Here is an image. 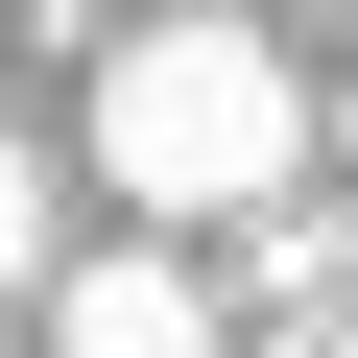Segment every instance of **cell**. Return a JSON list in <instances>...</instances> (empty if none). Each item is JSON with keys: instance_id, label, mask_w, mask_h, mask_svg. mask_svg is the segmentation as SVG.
Segmentation results:
<instances>
[{"instance_id": "obj_5", "label": "cell", "mask_w": 358, "mask_h": 358, "mask_svg": "<svg viewBox=\"0 0 358 358\" xmlns=\"http://www.w3.org/2000/svg\"><path fill=\"white\" fill-rule=\"evenodd\" d=\"M239 358H358V310H334V334H239Z\"/></svg>"}, {"instance_id": "obj_6", "label": "cell", "mask_w": 358, "mask_h": 358, "mask_svg": "<svg viewBox=\"0 0 358 358\" xmlns=\"http://www.w3.org/2000/svg\"><path fill=\"white\" fill-rule=\"evenodd\" d=\"M334 192H358V96H334Z\"/></svg>"}, {"instance_id": "obj_3", "label": "cell", "mask_w": 358, "mask_h": 358, "mask_svg": "<svg viewBox=\"0 0 358 358\" xmlns=\"http://www.w3.org/2000/svg\"><path fill=\"white\" fill-rule=\"evenodd\" d=\"M215 310H263V334H334V310H358V215H334V192L239 215V287H215Z\"/></svg>"}, {"instance_id": "obj_2", "label": "cell", "mask_w": 358, "mask_h": 358, "mask_svg": "<svg viewBox=\"0 0 358 358\" xmlns=\"http://www.w3.org/2000/svg\"><path fill=\"white\" fill-rule=\"evenodd\" d=\"M48 358H239V310H215V263L96 239V263H48Z\"/></svg>"}, {"instance_id": "obj_4", "label": "cell", "mask_w": 358, "mask_h": 358, "mask_svg": "<svg viewBox=\"0 0 358 358\" xmlns=\"http://www.w3.org/2000/svg\"><path fill=\"white\" fill-rule=\"evenodd\" d=\"M48 263H72V239H48V143L0 120V310H48Z\"/></svg>"}, {"instance_id": "obj_1", "label": "cell", "mask_w": 358, "mask_h": 358, "mask_svg": "<svg viewBox=\"0 0 358 358\" xmlns=\"http://www.w3.org/2000/svg\"><path fill=\"white\" fill-rule=\"evenodd\" d=\"M96 192L192 263V239H239V215H287L310 192V72L263 48V24H143V48H96Z\"/></svg>"}]
</instances>
